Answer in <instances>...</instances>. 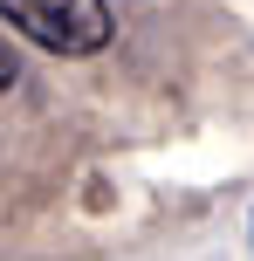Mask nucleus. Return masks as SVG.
I'll use <instances>...</instances> for the list:
<instances>
[{
  "label": "nucleus",
  "mask_w": 254,
  "mask_h": 261,
  "mask_svg": "<svg viewBox=\"0 0 254 261\" xmlns=\"http://www.w3.org/2000/svg\"><path fill=\"white\" fill-rule=\"evenodd\" d=\"M0 21L21 28L35 48L48 55H96L110 48L117 21H110L103 0H0Z\"/></svg>",
  "instance_id": "nucleus-1"
},
{
  "label": "nucleus",
  "mask_w": 254,
  "mask_h": 261,
  "mask_svg": "<svg viewBox=\"0 0 254 261\" xmlns=\"http://www.w3.org/2000/svg\"><path fill=\"white\" fill-rule=\"evenodd\" d=\"M14 83H21V62H14V41H7V35H0V96H7V90H14Z\"/></svg>",
  "instance_id": "nucleus-2"
}]
</instances>
